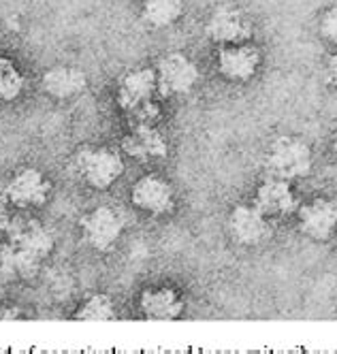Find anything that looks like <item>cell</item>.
Masks as SVG:
<instances>
[{"mask_svg": "<svg viewBox=\"0 0 337 354\" xmlns=\"http://www.w3.org/2000/svg\"><path fill=\"white\" fill-rule=\"evenodd\" d=\"M337 229V203L329 198H316L299 209V231L314 239L327 241Z\"/></svg>", "mask_w": 337, "mask_h": 354, "instance_id": "9c48e42d", "label": "cell"}, {"mask_svg": "<svg viewBox=\"0 0 337 354\" xmlns=\"http://www.w3.org/2000/svg\"><path fill=\"white\" fill-rule=\"evenodd\" d=\"M141 312L147 320H175L184 312V301L173 288L145 290L141 297Z\"/></svg>", "mask_w": 337, "mask_h": 354, "instance_id": "2e32d148", "label": "cell"}, {"mask_svg": "<svg viewBox=\"0 0 337 354\" xmlns=\"http://www.w3.org/2000/svg\"><path fill=\"white\" fill-rule=\"evenodd\" d=\"M51 184L45 180V175L39 169H21L11 177V182L5 188V198L11 205L28 209V207H41L49 198Z\"/></svg>", "mask_w": 337, "mask_h": 354, "instance_id": "8992f818", "label": "cell"}, {"mask_svg": "<svg viewBox=\"0 0 337 354\" xmlns=\"http://www.w3.org/2000/svg\"><path fill=\"white\" fill-rule=\"evenodd\" d=\"M201 80L197 64L181 52H171L161 58L156 68V86L163 96L190 94Z\"/></svg>", "mask_w": 337, "mask_h": 354, "instance_id": "277c9868", "label": "cell"}, {"mask_svg": "<svg viewBox=\"0 0 337 354\" xmlns=\"http://www.w3.org/2000/svg\"><path fill=\"white\" fill-rule=\"evenodd\" d=\"M43 259L33 254V252L17 248L7 241L0 250V273L7 277H21V280H33L39 273Z\"/></svg>", "mask_w": 337, "mask_h": 354, "instance_id": "e0dca14e", "label": "cell"}, {"mask_svg": "<svg viewBox=\"0 0 337 354\" xmlns=\"http://www.w3.org/2000/svg\"><path fill=\"white\" fill-rule=\"evenodd\" d=\"M9 214L5 207V201H0V233H7V226H9Z\"/></svg>", "mask_w": 337, "mask_h": 354, "instance_id": "603a6c76", "label": "cell"}, {"mask_svg": "<svg viewBox=\"0 0 337 354\" xmlns=\"http://www.w3.org/2000/svg\"><path fill=\"white\" fill-rule=\"evenodd\" d=\"M9 243L33 252V254L45 259L54 250V235L35 218H15L7 226Z\"/></svg>", "mask_w": 337, "mask_h": 354, "instance_id": "7c38bea8", "label": "cell"}, {"mask_svg": "<svg viewBox=\"0 0 337 354\" xmlns=\"http://www.w3.org/2000/svg\"><path fill=\"white\" fill-rule=\"evenodd\" d=\"M327 82L337 88V54L331 56V60L327 64Z\"/></svg>", "mask_w": 337, "mask_h": 354, "instance_id": "7402d4cb", "label": "cell"}, {"mask_svg": "<svg viewBox=\"0 0 337 354\" xmlns=\"http://www.w3.org/2000/svg\"><path fill=\"white\" fill-rule=\"evenodd\" d=\"M312 165H314L312 147L301 137H293V135L277 137L271 143L269 154L265 158L267 173L271 177H280V180H289V182L305 177L312 171Z\"/></svg>", "mask_w": 337, "mask_h": 354, "instance_id": "6da1fadb", "label": "cell"}, {"mask_svg": "<svg viewBox=\"0 0 337 354\" xmlns=\"http://www.w3.org/2000/svg\"><path fill=\"white\" fill-rule=\"evenodd\" d=\"M133 205L152 214V216H163L173 212L175 205V194L169 182L161 180L158 175H143L141 180L133 186L131 192Z\"/></svg>", "mask_w": 337, "mask_h": 354, "instance_id": "30bf717a", "label": "cell"}, {"mask_svg": "<svg viewBox=\"0 0 337 354\" xmlns=\"http://www.w3.org/2000/svg\"><path fill=\"white\" fill-rule=\"evenodd\" d=\"M15 318H19V312L17 310L0 306V320H15Z\"/></svg>", "mask_w": 337, "mask_h": 354, "instance_id": "cb8c5ba5", "label": "cell"}, {"mask_svg": "<svg viewBox=\"0 0 337 354\" xmlns=\"http://www.w3.org/2000/svg\"><path fill=\"white\" fill-rule=\"evenodd\" d=\"M320 35L329 41V43H333V45H337V5H333V7H329L325 13H322V17H320Z\"/></svg>", "mask_w": 337, "mask_h": 354, "instance_id": "44dd1931", "label": "cell"}, {"mask_svg": "<svg viewBox=\"0 0 337 354\" xmlns=\"http://www.w3.org/2000/svg\"><path fill=\"white\" fill-rule=\"evenodd\" d=\"M82 233L88 245H92L98 252H107L116 245V241L122 237V231L126 226V216L122 209L100 205L86 214L82 220Z\"/></svg>", "mask_w": 337, "mask_h": 354, "instance_id": "3957f363", "label": "cell"}, {"mask_svg": "<svg viewBox=\"0 0 337 354\" xmlns=\"http://www.w3.org/2000/svg\"><path fill=\"white\" fill-rule=\"evenodd\" d=\"M333 151L337 154V133H335V137H333Z\"/></svg>", "mask_w": 337, "mask_h": 354, "instance_id": "d4e9b609", "label": "cell"}, {"mask_svg": "<svg viewBox=\"0 0 337 354\" xmlns=\"http://www.w3.org/2000/svg\"><path fill=\"white\" fill-rule=\"evenodd\" d=\"M261 52L258 47L248 43H235V45H222L218 54V71L222 77L235 84H246L258 73L261 66Z\"/></svg>", "mask_w": 337, "mask_h": 354, "instance_id": "52a82bcc", "label": "cell"}, {"mask_svg": "<svg viewBox=\"0 0 337 354\" xmlns=\"http://www.w3.org/2000/svg\"><path fill=\"white\" fill-rule=\"evenodd\" d=\"M156 88V73L152 68H137L126 73L118 84V105L126 113H133L141 105L149 103Z\"/></svg>", "mask_w": 337, "mask_h": 354, "instance_id": "4fadbf2b", "label": "cell"}, {"mask_svg": "<svg viewBox=\"0 0 337 354\" xmlns=\"http://www.w3.org/2000/svg\"><path fill=\"white\" fill-rule=\"evenodd\" d=\"M205 35L218 45L246 43L252 37V24L246 13L237 7L220 5L214 9L205 24Z\"/></svg>", "mask_w": 337, "mask_h": 354, "instance_id": "5b68a950", "label": "cell"}, {"mask_svg": "<svg viewBox=\"0 0 337 354\" xmlns=\"http://www.w3.org/2000/svg\"><path fill=\"white\" fill-rule=\"evenodd\" d=\"M228 233L242 245H261L271 235V222L256 205H237L228 216Z\"/></svg>", "mask_w": 337, "mask_h": 354, "instance_id": "ba28073f", "label": "cell"}, {"mask_svg": "<svg viewBox=\"0 0 337 354\" xmlns=\"http://www.w3.org/2000/svg\"><path fill=\"white\" fill-rule=\"evenodd\" d=\"M184 15V0H143V21L149 28H169Z\"/></svg>", "mask_w": 337, "mask_h": 354, "instance_id": "ac0fdd59", "label": "cell"}, {"mask_svg": "<svg viewBox=\"0 0 337 354\" xmlns=\"http://www.w3.org/2000/svg\"><path fill=\"white\" fill-rule=\"evenodd\" d=\"M24 90V75L5 56H0V103H11Z\"/></svg>", "mask_w": 337, "mask_h": 354, "instance_id": "ffe728a7", "label": "cell"}, {"mask_svg": "<svg viewBox=\"0 0 337 354\" xmlns=\"http://www.w3.org/2000/svg\"><path fill=\"white\" fill-rule=\"evenodd\" d=\"M116 306L107 295H92L84 306L77 310V320H88V322H107L116 320Z\"/></svg>", "mask_w": 337, "mask_h": 354, "instance_id": "d6986e66", "label": "cell"}, {"mask_svg": "<svg viewBox=\"0 0 337 354\" xmlns=\"http://www.w3.org/2000/svg\"><path fill=\"white\" fill-rule=\"evenodd\" d=\"M0 295H3V292H0Z\"/></svg>", "mask_w": 337, "mask_h": 354, "instance_id": "484cf974", "label": "cell"}, {"mask_svg": "<svg viewBox=\"0 0 337 354\" xmlns=\"http://www.w3.org/2000/svg\"><path fill=\"white\" fill-rule=\"evenodd\" d=\"M254 205L261 209L269 220L271 218H284L297 209V196L291 188L289 180L280 177H269L254 194Z\"/></svg>", "mask_w": 337, "mask_h": 354, "instance_id": "8fae6325", "label": "cell"}, {"mask_svg": "<svg viewBox=\"0 0 337 354\" xmlns=\"http://www.w3.org/2000/svg\"><path fill=\"white\" fill-rule=\"evenodd\" d=\"M41 86H43L45 94L60 98V100H66V98H73V96H77L80 92L86 90L88 77H86V73L82 68L54 66V68H49L43 75Z\"/></svg>", "mask_w": 337, "mask_h": 354, "instance_id": "9a60e30c", "label": "cell"}, {"mask_svg": "<svg viewBox=\"0 0 337 354\" xmlns=\"http://www.w3.org/2000/svg\"><path fill=\"white\" fill-rule=\"evenodd\" d=\"M75 169L94 190H107L122 177L124 162L111 149H82L75 158Z\"/></svg>", "mask_w": 337, "mask_h": 354, "instance_id": "7a4b0ae2", "label": "cell"}, {"mask_svg": "<svg viewBox=\"0 0 337 354\" xmlns=\"http://www.w3.org/2000/svg\"><path fill=\"white\" fill-rule=\"evenodd\" d=\"M122 147L128 156H133L141 162L152 158H167L169 156V143L158 129L152 124H135L131 135H126Z\"/></svg>", "mask_w": 337, "mask_h": 354, "instance_id": "5bb4252c", "label": "cell"}]
</instances>
